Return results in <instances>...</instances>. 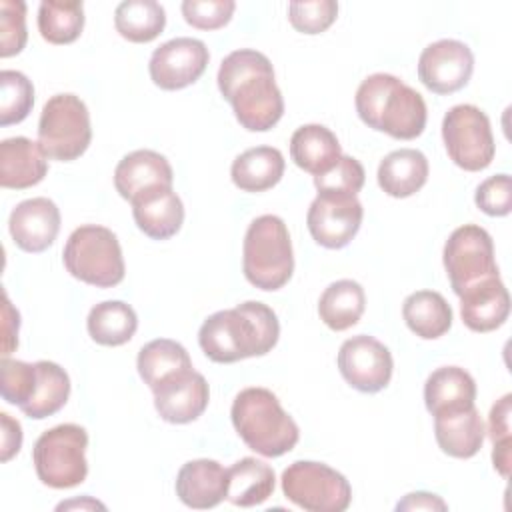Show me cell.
<instances>
[{"instance_id": "30bf717a", "label": "cell", "mask_w": 512, "mask_h": 512, "mask_svg": "<svg viewBox=\"0 0 512 512\" xmlns=\"http://www.w3.org/2000/svg\"><path fill=\"white\" fill-rule=\"evenodd\" d=\"M442 140L450 160L468 172L490 166L496 152L490 120L474 104H456L446 112Z\"/></svg>"}, {"instance_id": "4dcf8cb0", "label": "cell", "mask_w": 512, "mask_h": 512, "mask_svg": "<svg viewBox=\"0 0 512 512\" xmlns=\"http://www.w3.org/2000/svg\"><path fill=\"white\" fill-rule=\"evenodd\" d=\"M364 308V288L348 278L332 282L328 288H324L318 300L320 320L336 332L352 328L364 314Z\"/></svg>"}, {"instance_id": "8992f818", "label": "cell", "mask_w": 512, "mask_h": 512, "mask_svg": "<svg viewBox=\"0 0 512 512\" xmlns=\"http://www.w3.org/2000/svg\"><path fill=\"white\" fill-rule=\"evenodd\" d=\"M66 270L92 286L112 288L124 280V258L116 234L98 224L76 228L62 252Z\"/></svg>"}, {"instance_id": "d4e9b609", "label": "cell", "mask_w": 512, "mask_h": 512, "mask_svg": "<svg viewBox=\"0 0 512 512\" xmlns=\"http://www.w3.org/2000/svg\"><path fill=\"white\" fill-rule=\"evenodd\" d=\"M290 156L294 164L312 176L328 172L342 156L336 134L322 124H304L290 138Z\"/></svg>"}, {"instance_id": "9a60e30c", "label": "cell", "mask_w": 512, "mask_h": 512, "mask_svg": "<svg viewBox=\"0 0 512 512\" xmlns=\"http://www.w3.org/2000/svg\"><path fill=\"white\" fill-rule=\"evenodd\" d=\"M474 70L472 50L452 38L428 44L418 58L420 82L436 94H452L464 88Z\"/></svg>"}, {"instance_id": "4316f807", "label": "cell", "mask_w": 512, "mask_h": 512, "mask_svg": "<svg viewBox=\"0 0 512 512\" xmlns=\"http://www.w3.org/2000/svg\"><path fill=\"white\" fill-rule=\"evenodd\" d=\"M228 488L226 500L240 508H252L266 502L276 484V476L272 466L266 462L246 456L232 464L228 470Z\"/></svg>"}, {"instance_id": "7a4b0ae2", "label": "cell", "mask_w": 512, "mask_h": 512, "mask_svg": "<svg viewBox=\"0 0 512 512\" xmlns=\"http://www.w3.org/2000/svg\"><path fill=\"white\" fill-rule=\"evenodd\" d=\"M280 336L274 310L262 302H242L230 310L210 314L200 330L202 352L218 364H232L250 356L268 354Z\"/></svg>"}, {"instance_id": "ac0fdd59", "label": "cell", "mask_w": 512, "mask_h": 512, "mask_svg": "<svg viewBox=\"0 0 512 512\" xmlns=\"http://www.w3.org/2000/svg\"><path fill=\"white\" fill-rule=\"evenodd\" d=\"M172 182L174 172L170 162L154 150H134L126 154L114 170V186L128 202L150 190L168 188Z\"/></svg>"}, {"instance_id": "52a82bcc", "label": "cell", "mask_w": 512, "mask_h": 512, "mask_svg": "<svg viewBox=\"0 0 512 512\" xmlns=\"http://www.w3.org/2000/svg\"><path fill=\"white\" fill-rule=\"evenodd\" d=\"M88 434L78 424H58L42 432L32 450V462L42 484L72 488L86 480Z\"/></svg>"}, {"instance_id": "ee69618b", "label": "cell", "mask_w": 512, "mask_h": 512, "mask_svg": "<svg viewBox=\"0 0 512 512\" xmlns=\"http://www.w3.org/2000/svg\"><path fill=\"white\" fill-rule=\"evenodd\" d=\"M4 304H2V356L8 358L10 352L18 346V326H20V314L18 310L10 304L8 294H2Z\"/></svg>"}, {"instance_id": "60d3db41", "label": "cell", "mask_w": 512, "mask_h": 512, "mask_svg": "<svg viewBox=\"0 0 512 512\" xmlns=\"http://www.w3.org/2000/svg\"><path fill=\"white\" fill-rule=\"evenodd\" d=\"M364 168L352 156H340V160L324 174L314 176V186L318 192H342V194H358L364 186Z\"/></svg>"}, {"instance_id": "8d00e7d4", "label": "cell", "mask_w": 512, "mask_h": 512, "mask_svg": "<svg viewBox=\"0 0 512 512\" xmlns=\"http://www.w3.org/2000/svg\"><path fill=\"white\" fill-rule=\"evenodd\" d=\"M338 2L334 0H294L288 4L290 24L304 34H320L336 20Z\"/></svg>"}, {"instance_id": "5b68a950", "label": "cell", "mask_w": 512, "mask_h": 512, "mask_svg": "<svg viewBox=\"0 0 512 512\" xmlns=\"http://www.w3.org/2000/svg\"><path fill=\"white\" fill-rule=\"evenodd\" d=\"M242 270L252 286L266 292H274L290 280L294 252L282 218L264 214L250 222L242 246Z\"/></svg>"}, {"instance_id": "1f68e13d", "label": "cell", "mask_w": 512, "mask_h": 512, "mask_svg": "<svg viewBox=\"0 0 512 512\" xmlns=\"http://www.w3.org/2000/svg\"><path fill=\"white\" fill-rule=\"evenodd\" d=\"M86 326L94 342L102 346H122L134 336L138 318L130 304L122 300H106L90 310Z\"/></svg>"}, {"instance_id": "9c48e42d", "label": "cell", "mask_w": 512, "mask_h": 512, "mask_svg": "<svg viewBox=\"0 0 512 512\" xmlns=\"http://www.w3.org/2000/svg\"><path fill=\"white\" fill-rule=\"evenodd\" d=\"M284 496L308 512H344L352 500L348 480L314 460H296L282 472Z\"/></svg>"}, {"instance_id": "6da1fadb", "label": "cell", "mask_w": 512, "mask_h": 512, "mask_svg": "<svg viewBox=\"0 0 512 512\" xmlns=\"http://www.w3.org/2000/svg\"><path fill=\"white\" fill-rule=\"evenodd\" d=\"M216 80L242 128L266 132L282 118L284 98L274 80L272 62L262 52L250 48L230 52L220 62Z\"/></svg>"}, {"instance_id": "5bb4252c", "label": "cell", "mask_w": 512, "mask_h": 512, "mask_svg": "<svg viewBox=\"0 0 512 512\" xmlns=\"http://www.w3.org/2000/svg\"><path fill=\"white\" fill-rule=\"evenodd\" d=\"M210 60L208 48L198 38H172L160 44L150 56V78L162 90H180L194 84Z\"/></svg>"}, {"instance_id": "484cf974", "label": "cell", "mask_w": 512, "mask_h": 512, "mask_svg": "<svg viewBox=\"0 0 512 512\" xmlns=\"http://www.w3.org/2000/svg\"><path fill=\"white\" fill-rule=\"evenodd\" d=\"M428 170V160L420 150L400 148L382 158L378 184L392 198H408L426 184Z\"/></svg>"}, {"instance_id": "b9f144b4", "label": "cell", "mask_w": 512, "mask_h": 512, "mask_svg": "<svg viewBox=\"0 0 512 512\" xmlns=\"http://www.w3.org/2000/svg\"><path fill=\"white\" fill-rule=\"evenodd\" d=\"M236 4L232 0H184L182 16L198 30H218L230 22Z\"/></svg>"}, {"instance_id": "d6a6232c", "label": "cell", "mask_w": 512, "mask_h": 512, "mask_svg": "<svg viewBox=\"0 0 512 512\" xmlns=\"http://www.w3.org/2000/svg\"><path fill=\"white\" fill-rule=\"evenodd\" d=\"M70 396V378L62 366L50 360L36 362V386L34 394L26 406L20 410L34 418L42 420L56 414Z\"/></svg>"}, {"instance_id": "ffe728a7", "label": "cell", "mask_w": 512, "mask_h": 512, "mask_svg": "<svg viewBox=\"0 0 512 512\" xmlns=\"http://www.w3.org/2000/svg\"><path fill=\"white\" fill-rule=\"evenodd\" d=\"M228 474L220 462L198 458L186 462L176 476V496L190 508L206 510L226 498Z\"/></svg>"}, {"instance_id": "cb8c5ba5", "label": "cell", "mask_w": 512, "mask_h": 512, "mask_svg": "<svg viewBox=\"0 0 512 512\" xmlns=\"http://www.w3.org/2000/svg\"><path fill=\"white\" fill-rule=\"evenodd\" d=\"M476 382L460 366L436 368L424 384V404L432 416L474 406Z\"/></svg>"}, {"instance_id": "836d02e7", "label": "cell", "mask_w": 512, "mask_h": 512, "mask_svg": "<svg viewBox=\"0 0 512 512\" xmlns=\"http://www.w3.org/2000/svg\"><path fill=\"white\" fill-rule=\"evenodd\" d=\"M114 26L130 42H152L166 26V12L156 0H124L116 6Z\"/></svg>"}, {"instance_id": "4fadbf2b", "label": "cell", "mask_w": 512, "mask_h": 512, "mask_svg": "<svg viewBox=\"0 0 512 512\" xmlns=\"http://www.w3.org/2000/svg\"><path fill=\"white\" fill-rule=\"evenodd\" d=\"M392 354L374 336L358 334L342 342L338 350V370L342 378L360 392H380L392 378Z\"/></svg>"}, {"instance_id": "3957f363", "label": "cell", "mask_w": 512, "mask_h": 512, "mask_svg": "<svg viewBox=\"0 0 512 512\" xmlns=\"http://www.w3.org/2000/svg\"><path fill=\"white\" fill-rule=\"evenodd\" d=\"M354 102L360 120L372 130L398 140H412L424 132L426 102L422 94L392 74L376 72L364 78Z\"/></svg>"}, {"instance_id": "83f0119b", "label": "cell", "mask_w": 512, "mask_h": 512, "mask_svg": "<svg viewBox=\"0 0 512 512\" xmlns=\"http://www.w3.org/2000/svg\"><path fill=\"white\" fill-rule=\"evenodd\" d=\"M284 166V156L278 148L256 146L234 158L230 176L244 192H264L280 182Z\"/></svg>"}, {"instance_id": "277c9868", "label": "cell", "mask_w": 512, "mask_h": 512, "mask_svg": "<svg viewBox=\"0 0 512 512\" xmlns=\"http://www.w3.org/2000/svg\"><path fill=\"white\" fill-rule=\"evenodd\" d=\"M230 418L244 444L266 458H278L298 444V424L268 388L240 390L232 402Z\"/></svg>"}, {"instance_id": "8fae6325", "label": "cell", "mask_w": 512, "mask_h": 512, "mask_svg": "<svg viewBox=\"0 0 512 512\" xmlns=\"http://www.w3.org/2000/svg\"><path fill=\"white\" fill-rule=\"evenodd\" d=\"M442 258L456 296L490 276H498L492 238L478 224L456 228L444 244Z\"/></svg>"}, {"instance_id": "2e32d148", "label": "cell", "mask_w": 512, "mask_h": 512, "mask_svg": "<svg viewBox=\"0 0 512 512\" xmlns=\"http://www.w3.org/2000/svg\"><path fill=\"white\" fill-rule=\"evenodd\" d=\"M12 240L24 252H44L54 244L60 230V210L44 196L28 198L16 204L8 218Z\"/></svg>"}, {"instance_id": "d6986e66", "label": "cell", "mask_w": 512, "mask_h": 512, "mask_svg": "<svg viewBox=\"0 0 512 512\" xmlns=\"http://www.w3.org/2000/svg\"><path fill=\"white\" fill-rule=\"evenodd\" d=\"M462 322L474 332L500 328L510 314V296L498 276H490L460 294Z\"/></svg>"}, {"instance_id": "7bdbcfd3", "label": "cell", "mask_w": 512, "mask_h": 512, "mask_svg": "<svg viewBox=\"0 0 512 512\" xmlns=\"http://www.w3.org/2000/svg\"><path fill=\"white\" fill-rule=\"evenodd\" d=\"M476 206L488 216H506L512 210V180L508 174H494L480 182L474 194Z\"/></svg>"}, {"instance_id": "f1b7e54d", "label": "cell", "mask_w": 512, "mask_h": 512, "mask_svg": "<svg viewBox=\"0 0 512 512\" xmlns=\"http://www.w3.org/2000/svg\"><path fill=\"white\" fill-rule=\"evenodd\" d=\"M136 368L148 388L154 390L174 376L192 370V360L180 342L170 338H156L140 348Z\"/></svg>"}, {"instance_id": "f6af8a7d", "label": "cell", "mask_w": 512, "mask_h": 512, "mask_svg": "<svg viewBox=\"0 0 512 512\" xmlns=\"http://www.w3.org/2000/svg\"><path fill=\"white\" fill-rule=\"evenodd\" d=\"M2 422V462H8L14 454L20 452L22 446V426L18 420L10 418V414H0Z\"/></svg>"}, {"instance_id": "603a6c76", "label": "cell", "mask_w": 512, "mask_h": 512, "mask_svg": "<svg viewBox=\"0 0 512 512\" xmlns=\"http://www.w3.org/2000/svg\"><path fill=\"white\" fill-rule=\"evenodd\" d=\"M484 422L476 406L434 416V436L440 450L452 458H472L484 442Z\"/></svg>"}, {"instance_id": "7402d4cb", "label": "cell", "mask_w": 512, "mask_h": 512, "mask_svg": "<svg viewBox=\"0 0 512 512\" xmlns=\"http://www.w3.org/2000/svg\"><path fill=\"white\" fill-rule=\"evenodd\" d=\"M48 172L46 156L38 142L14 136L0 142V184L2 188L24 190L44 180Z\"/></svg>"}, {"instance_id": "f546056e", "label": "cell", "mask_w": 512, "mask_h": 512, "mask_svg": "<svg viewBox=\"0 0 512 512\" xmlns=\"http://www.w3.org/2000/svg\"><path fill=\"white\" fill-rule=\"evenodd\" d=\"M406 326L424 340L444 336L452 326V308L440 292L418 290L406 296L402 304Z\"/></svg>"}, {"instance_id": "74e56055", "label": "cell", "mask_w": 512, "mask_h": 512, "mask_svg": "<svg viewBox=\"0 0 512 512\" xmlns=\"http://www.w3.org/2000/svg\"><path fill=\"white\" fill-rule=\"evenodd\" d=\"M0 372H2V382H0L2 398L8 404H14L18 408L26 406L36 386V362L28 364L22 360L4 358Z\"/></svg>"}, {"instance_id": "ba28073f", "label": "cell", "mask_w": 512, "mask_h": 512, "mask_svg": "<svg viewBox=\"0 0 512 512\" xmlns=\"http://www.w3.org/2000/svg\"><path fill=\"white\" fill-rule=\"evenodd\" d=\"M90 140V112L76 94H56L44 104L38 120V144L46 158L72 162L86 152Z\"/></svg>"}, {"instance_id": "f35d334b", "label": "cell", "mask_w": 512, "mask_h": 512, "mask_svg": "<svg viewBox=\"0 0 512 512\" xmlns=\"http://www.w3.org/2000/svg\"><path fill=\"white\" fill-rule=\"evenodd\" d=\"M510 402L512 396L504 394L490 410L488 420V434L494 444L492 450V462L494 468L508 478L510 474Z\"/></svg>"}, {"instance_id": "44dd1931", "label": "cell", "mask_w": 512, "mask_h": 512, "mask_svg": "<svg viewBox=\"0 0 512 512\" xmlns=\"http://www.w3.org/2000/svg\"><path fill=\"white\" fill-rule=\"evenodd\" d=\"M130 204L136 226L152 240L172 238L184 222V206L172 186L140 194Z\"/></svg>"}, {"instance_id": "7c38bea8", "label": "cell", "mask_w": 512, "mask_h": 512, "mask_svg": "<svg viewBox=\"0 0 512 512\" xmlns=\"http://www.w3.org/2000/svg\"><path fill=\"white\" fill-rule=\"evenodd\" d=\"M364 208L354 194L318 192L306 216L312 238L324 248H344L358 234Z\"/></svg>"}, {"instance_id": "d590c367", "label": "cell", "mask_w": 512, "mask_h": 512, "mask_svg": "<svg viewBox=\"0 0 512 512\" xmlns=\"http://www.w3.org/2000/svg\"><path fill=\"white\" fill-rule=\"evenodd\" d=\"M34 106V86L18 70L0 72V124L22 122Z\"/></svg>"}, {"instance_id": "bcb514c9", "label": "cell", "mask_w": 512, "mask_h": 512, "mask_svg": "<svg viewBox=\"0 0 512 512\" xmlns=\"http://www.w3.org/2000/svg\"><path fill=\"white\" fill-rule=\"evenodd\" d=\"M448 504L430 492H410L398 504L396 510H446Z\"/></svg>"}, {"instance_id": "e575fe53", "label": "cell", "mask_w": 512, "mask_h": 512, "mask_svg": "<svg viewBox=\"0 0 512 512\" xmlns=\"http://www.w3.org/2000/svg\"><path fill=\"white\" fill-rule=\"evenodd\" d=\"M84 28V4L78 0H44L38 8V30L50 44H70Z\"/></svg>"}, {"instance_id": "ab89813d", "label": "cell", "mask_w": 512, "mask_h": 512, "mask_svg": "<svg viewBox=\"0 0 512 512\" xmlns=\"http://www.w3.org/2000/svg\"><path fill=\"white\" fill-rule=\"evenodd\" d=\"M26 38V4L22 0H0V56L18 54Z\"/></svg>"}, {"instance_id": "e0dca14e", "label": "cell", "mask_w": 512, "mask_h": 512, "mask_svg": "<svg viewBox=\"0 0 512 512\" xmlns=\"http://www.w3.org/2000/svg\"><path fill=\"white\" fill-rule=\"evenodd\" d=\"M152 394L156 412L170 424H188L196 420L210 400L208 382L194 368L160 384Z\"/></svg>"}]
</instances>
